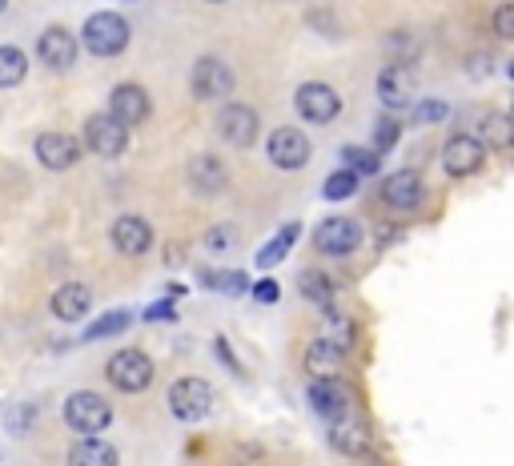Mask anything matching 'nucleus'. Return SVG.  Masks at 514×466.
Masks as SVG:
<instances>
[{"instance_id": "obj_1", "label": "nucleus", "mask_w": 514, "mask_h": 466, "mask_svg": "<svg viewBox=\"0 0 514 466\" xmlns=\"http://www.w3.org/2000/svg\"><path fill=\"white\" fill-rule=\"evenodd\" d=\"M61 414H65V426L73 434H81V438H97V434H105L113 426V406L101 394H93V390L69 394Z\"/></svg>"}, {"instance_id": "obj_2", "label": "nucleus", "mask_w": 514, "mask_h": 466, "mask_svg": "<svg viewBox=\"0 0 514 466\" xmlns=\"http://www.w3.org/2000/svg\"><path fill=\"white\" fill-rule=\"evenodd\" d=\"M81 45L93 53V57H121L129 49V21L121 13H93L85 21V33H81Z\"/></svg>"}, {"instance_id": "obj_3", "label": "nucleus", "mask_w": 514, "mask_h": 466, "mask_svg": "<svg viewBox=\"0 0 514 466\" xmlns=\"http://www.w3.org/2000/svg\"><path fill=\"white\" fill-rule=\"evenodd\" d=\"M105 378L121 390V394H141L153 382V358L145 350H117L105 366Z\"/></svg>"}, {"instance_id": "obj_4", "label": "nucleus", "mask_w": 514, "mask_h": 466, "mask_svg": "<svg viewBox=\"0 0 514 466\" xmlns=\"http://www.w3.org/2000/svg\"><path fill=\"white\" fill-rule=\"evenodd\" d=\"M294 109H298V117L310 121V125H330V121L342 117V97H338V89L326 85V81H306V85L294 93Z\"/></svg>"}, {"instance_id": "obj_5", "label": "nucleus", "mask_w": 514, "mask_h": 466, "mask_svg": "<svg viewBox=\"0 0 514 466\" xmlns=\"http://www.w3.org/2000/svg\"><path fill=\"white\" fill-rule=\"evenodd\" d=\"M169 410L177 422H201L213 410V386L205 378H177L169 386Z\"/></svg>"}, {"instance_id": "obj_6", "label": "nucleus", "mask_w": 514, "mask_h": 466, "mask_svg": "<svg viewBox=\"0 0 514 466\" xmlns=\"http://www.w3.org/2000/svg\"><path fill=\"white\" fill-rule=\"evenodd\" d=\"M85 149L97 153V157H121L129 149V129L113 117V113H93L85 121Z\"/></svg>"}, {"instance_id": "obj_7", "label": "nucleus", "mask_w": 514, "mask_h": 466, "mask_svg": "<svg viewBox=\"0 0 514 466\" xmlns=\"http://www.w3.org/2000/svg\"><path fill=\"white\" fill-rule=\"evenodd\" d=\"M217 133H221V141H229L233 149H249V145L257 141V133H262V117H257L249 105H241V101H229V105H221V113H217Z\"/></svg>"}, {"instance_id": "obj_8", "label": "nucleus", "mask_w": 514, "mask_h": 466, "mask_svg": "<svg viewBox=\"0 0 514 466\" xmlns=\"http://www.w3.org/2000/svg\"><path fill=\"white\" fill-rule=\"evenodd\" d=\"M189 89L197 101H225L233 93V69L217 57H201L189 73Z\"/></svg>"}, {"instance_id": "obj_9", "label": "nucleus", "mask_w": 514, "mask_h": 466, "mask_svg": "<svg viewBox=\"0 0 514 466\" xmlns=\"http://www.w3.org/2000/svg\"><path fill=\"white\" fill-rule=\"evenodd\" d=\"M314 246L322 254H330V258H346V254H354L362 246V225L354 217H326L318 225V233H314Z\"/></svg>"}, {"instance_id": "obj_10", "label": "nucleus", "mask_w": 514, "mask_h": 466, "mask_svg": "<svg viewBox=\"0 0 514 466\" xmlns=\"http://www.w3.org/2000/svg\"><path fill=\"white\" fill-rule=\"evenodd\" d=\"M77 37L69 33V29H61V25H49L41 37H37V57H41V65L49 69V73H69L73 65H77Z\"/></svg>"}, {"instance_id": "obj_11", "label": "nucleus", "mask_w": 514, "mask_h": 466, "mask_svg": "<svg viewBox=\"0 0 514 466\" xmlns=\"http://www.w3.org/2000/svg\"><path fill=\"white\" fill-rule=\"evenodd\" d=\"M266 153H270V161H274L278 169H286V173H298V169L310 161V137H306L302 129H290V125H282V129H274V133H270V141H266Z\"/></svg>"}, {"instance_id": "obj_12", "label": "nucleus", "mask_w": 514, "mask_h": 466, "mask_svg": "<svg viewBox=\"0 0 514 466\" xmlns=\"http://www.w3.org/2000/svg\"><path fill=\"white\" fill-rule=\"evenodd\" d=\"M482 161H486V149L470 133H454L442 145V169H446V177H474L482 169Z\"/></svg>"}, {"instance_id": "obj_13", "label": "nucleus", "mask_w": 514, "mask_h": 466, "mask_svg": "<svg viewBox=\"0 0 514 466\" xmlns=\"http://www.w3.org/2000/svg\"><path fill=\"white\" fill-rule=\"evenodd\" d=\"M310 406L322 414V418H346L350 414V406H354V386L350 382H342L338 374H330V378H314V386H310Z\"/></svg>"}, {"instance_id": "obj_14", "label": "nucleus", "mask_w": 514, "mask_h": 466, "mask_svg": "<svg viewBox=\"0 0 514 466\" xmlns=\"http://www.w3.org/2000/svg\"><path fill=\"white\" fill-rule=\"evenodd\" d=\"M109 238H113L117 254H125V258H141V254H149V250H153V225H149L145 217H137V213H125V217H117V221H113Z\"/></svg>"}, {"instance_id": "obj_15", "label": "nucleus", "mask_w": 514, "mask_h": 466, "mask_svg": "<svg viewBox=\"0 0 514 466\" xmlns=\"http://www.w3.org/2000/svg\"><path fill=\"white\" fill-rule=\"evenodd\" d=\"M109 113H113L125 129H133V125H141V121H149L153 101H149V93H145L141 85L125 81V85H117V89L109 93Z\"/></svg>"}, {"instance_id": "obj_16", "label": "nucleus", "mask_w": 514, "mask_h": 466, "mask_svg": "<svg viewBox=\"0 0 514 466\" xmlns=\"http://www.w3.org/2000/svg\"><path fill=\"white\" fill-rule=\"evenodd\" d=\"M422 197H426V185H422V177H418L414 169H398V173H390L386 185H382V201H386L390 209H398V213L418 209Z\"/></svg>"}, {"instance_id": "obj_17", "label": "nucleus", "mask_w": 514, "mask_h": 466, "mask_svg": "<svg viewBox=\"0 0 514 466\" xmlns=\"http://www.w3.org/2000/svg\"><path fill=\"white\" fill-rule=\"evenodd\" d=\"M77 157H81V141L77 137H69V133H41L37 137V161L45 169L65 173V169L77 165Z\"/></svg>"}, {"instance_id": "obj_18", "label": "nucleus", "mask_w": 514, "mask_h": 466, "mask_svg": "<svg viewBox=\"0 0 514 466\" xmlns=\"http://www.w3.org/2000/svg\"><path fill=\"white\" fill-rule=\"evenodd\" d=\"M330 446H334L338 454H346V458H358V454L370 450V426H366L362 418H354V414L334 418V426H330Z\"/></svg>"}, {"instance_id": "obj_19", "label": "nucleus", "mask_w": 514, "mask_h": 466, "mask_svg": "<svg viewBox=\"0 0 514 466\" xmlns=\"http://www.w3.org/2000/svg\"><path fill=\"white\" fill-rule=\"evenodd\" d=\"M89 306H93V290L81 286V282H65V286L49 298V310H53V318H61V322H81V318L89 314Z\"/></svg>"}, {"instance_id": "obj_20", "label": "nucleus", "mask_w": 514, "mask_h": 466, "mask_svg": "<svg viewBox=\"0 0 514 466\" xmlns=\"http://www.w3.org/2000/svg\"><path fill=\"white\" fill-rule=\"evenodd\" d=\"M346 366V346L338 342V338H314L310 346H306V370L314 374V378H330V374H338Z\"/></svg>"}, {"instance_id": "obj_21", "label": "nucleus", "mask_w": 514, "mask_h": 466, "mask_svg": "<svg viewBox=\"0 0 514 466\" xmlns=\"http://www.w3.org/2000/svg\"><path fill=\"white\" fill-rule=\"evenodd\" d=\"M189 185H193L197 193L213 197V193H221V189L229 185V173H225V165H221L213 153H197V157L189 161Z\"/></svg>"}, {"instance_id": "obj_22", "label": "nucleus", "mask_w": 514, "mask_h": 466, "mask_svg": "<svg viewBox=\"0 0 514 466\" xmlns=\"http://www.w3.org/2000/svg\"><path fill=\"white\" fill-rule=\"evenodd\" d=\"M378 97L386 101V109H406L410 105V77L402 65H386L378 73Z\"/></svg>"}, {"instance_id": "obj_23", "label": "nucleus", "mask_w": 514, "mask_h": 466, "mask_svg": "<svg viewBox=\"0 0 514 466\" xmlns=\"http://www.w3.org/2000/svg\"><path fill=\"white\" fill-rule=\"evenodd\" d=\"M117 450L101 438H77L69 446V466H117Z\"/></svg>"}, {"instance_id": "obj_24", "label": "nucleus", "mask_w": 514, "mask_h": 466, "mask_svg": "<svg viewBox=\"0 0 514 466\" xmlns=\"http://www.w3.org/2000/svg\"><path fill=\"white\" fill-rule=\"evenodd\" d=\"M482 149H514V117L510 113H486L482 117Z\"/></svg>"}, {"instance_id": "obj_25", "label": "nucleus", "mask_w": 514, "mask_h": 466, "mask_svg": "<svg viewBox=\"0 0 514 466\" xmlns=\"http://www.w3.org/2000/svg\"><path fill=\"white\" fill-rule=\"evenodd\" d=\"M29 77V57L17 45H0V89H17Z\"/></svg>"}, {"instance_id": "obj_26", "label": "nucleus", "mask_w": 514, "mask_h": 466, "mask_svg": "<svg viewBox=\"0 0 514 466\" xmlns=\"http://www.w3.org/2000/svg\"><path fill=\"white\" fill-rule=\"evenodd\" d=\"M298 290H302V298L314 302V306H330V302H334V282H330L322 270H306V274L298 278Z\"/></svg>"}, {"instance_id": "obj_27", "label": "nucleus", "mask_w": 514, "mask_h": 466, "mask_svg": "<svg viewBox=\"0 0 514 466\" xmlns=\"http://www.w3.org/2000/svg\"><path fill=\"white\" fill-rule=\"evenodd\" d=\"M298 233H302L298 225H286V229H278V238H274V242H270V246H266L262 254H257V266H266V270H270L274 262H282V258H286V254L294 250V242H298Z\"/></svg>"}, {"instance_id": "obj_28", "label": "nucleus", "mask_w": 514, "mask_h": 466, "mask_svg": "<svg viewBox=\"0 0 514 466\" xmlns=\"http://www.w3.org/2000/svg\"><path fill=\"white\" fill-rule=\"evenodd\" d=\"M33 426H37V402H17V406L5 410V430L9 434L25 438V434H33Z\"/></svg>"}, {"instance_id": "obj_29", "label": "nucleus", "mask_w": 514, "mask_h": 466, "mask_svg": "<svg viewBox=\"0 0 514 466\" xmlns=\"http://www.w3.org/2000/svg\"><path fill=\"white\" fill-rule=\"evenodd\" d=\"M358 173L354 169H338V173H330L326 177V185H322V193H326V201H346V197H354L358 193Z\"/></svg>"}, {"instance_id": "obj_30", "label": "nucleus", "mask_w": 514, "mask_h": 466, "mask_svg": "<svg viewBox=\"0 0 514 466\" xmlns=\"http://www.w3.org/2000/svg\"><path fill=\"white\" fill-rule=\"evenodd\" d=\"M125 326H129V310H113V314L97 318V322L85 330V342H97V338H113V334H121Z\"/></svg>"}, {"instance_id": "obj_31", "label": "nucleus", "mask_w": 514, "mask_h": 466, "mask_svg": "<svg viewBox=\"0 0 514 466\" xmlns=\"http://www.w3.org/2000/svg\"><path fill=\"white\" fill-rule=\"evenodd\" d=\"M342 161H346V169H354L358 177L378 173V153H366V149H346V153H342Z\"/></svg>"}, {"instance_id": "obj_32", "label": "nucleus", "mask_w": 514, "mask_h": 466, "mask_svg": "<svg viewBox=\"0 0 514 466\" xmlns=\"http://www.w3.org/2000/svg\"><path fill=\"white\" fill-rule=\"evenodd\" d=\"M386 49L394 53V65H406V61L418 53V45L410 41V33H390V37H386Z\"/></svg>"}, {"instance_id": "obj_33", "label": "nucleus", "mask_w": 514, "mask_h": 466, "mask_svg": "<svg viewBox=\"0 0 514 466\" xmlns=\"http://www.w3.org/2000/svg\"><path fill=\"white\" fill-rule=\"evenodd\" d=\"M446 113H450V105H446V101H434V97L414 105V121H418V125H434V121H442Z\"/></svg>"}, {"instance_id": "obj_34", "label": "nucleus", "mask_w": 514, "mask_h": 466, "mask_svg": "<svg viewBox=\"0 0 514 466\" xmlns=\"http://www.w3.org/2000/svg\"><path fill=\"white\" fill-rule=\"evenodd\" d=\"M398 145V121L394 117H382L378 129H374V153H386Z\"/></svg>"}, {"instance_id": "obj_35", "label": "nucleus", "mask_w": 514, "mask_h": 466, "mask_svg": "<svg viewBox=\"0 0 514 466\" xmlns=\"http://www.w3.org/2000/svg\"><path fill=\"white\" fill-rule=\"evenodd\" d=\"M205 246H209L213 254L233 250V246H237V238H233V225H213V229L205 233Z\"/></svg>"}, {"instance_id": "obj_36", "label": "nucleus", "mask_w": 514, "mask_h": 466, "mask_svg": "<svg viewBox=\"0 0 514 466\" xmlns=\"http://www.w3.org/2000/svg\"><path fill=\"white\" fill-rule=\"evenodd\" d=\"M494 33L502 41H514V0H506V5L494 9Z\"/></svg>"}, {"instance_id": "obj_37", "label": "nucleus", "mask_w": 514, "mask_h": 466, "mask_svg": "<svg viewBox=\"0 0 514 466\" xmlns=\"http://www.w3.org/2000/svg\"><path fill=\"white\" fill-rule=\"evenodd\" d=\"M278 294H282V290H278V282H257V286H253V298L262 302V306H274V302H278Z\"/></svg>"}, {"instance_id": "obj_38", "label": "nucleus", "mask_w": 514, "mask_h": 466, "mask_svg": "<svg viewBox=\"0 0 514 466\" xmlns=\"http://www.w3.org/2000/svg\"><path fill=\"white\" fill-rule=\"evenodd\" d=\"M209 286H217V290H229V294H237V290H245V278L241 274H221V278H205Z\"/></svg>"}, {"instance_id": "obj_39", "label": "nucleus", "mask_w": 514, "mask_h": 466, "mask_svg": "<svg viewBox=\"0 0 514 466\" xmlns=\"http://www.w3.org/2000/svg\"><path fill=\"white\" fill-rule=\"evenodd\" d=\"M490 65H494V61H490V53H474L466 69H470V77H474V81H482V77L490 73Z\"/></svg>"}, {"instance_id": "obj_40", "label": "nucleus", "mask_w": 514, "mask_h": 466, "mask_svg": "<svg viewBox=\"0 0 514 466\" xmlns=\"http://www.w3.org/2000/svg\"><path fill=\"white\" fill-rule=\"evenodd\" d=\"M145 318H149V322H157V318H173V306H169V302H157V306H149V310H145Z\"/></svg>"}, {"instance_id": "obj_41", "label": "nucleus", "mask_w": 514, "mask_h": 466, "mask_svg": "<svg viewBox=\"0 0 514 466\" xmlns=\"http://www.w3.org/2000/svg\"><path fill=\"white\" fill-rule=\"evenodd\" d=\"M506 77H510V81H514V61H510V65H506Z\"/></svg>"}, {"instance_id": "obj_42", "label": "nucleus", "mask_w": 514, "mask_h": 466, "mask_svg": "<svg viewBox=\"0 0 514 466\" xmlns=\"http://www.w3.org/2000/svg\"><path fill=\"white\" fill-rule=\"evenodd\" d=\"M5 9H9V0H0V13H5Z\"/></svg>"}, {"instance_id": "obj_43", "label": "nucleus", "mask_w": 514, "mask_h": 466, "mask_svg": "<svg viewBox=\"0 0 514 466\" xmlns=\"http://www.w3.org/2000/svg\"><path fill=\"white\" fill-rule=\"evenodd\" d=\"M209 5H225V0H209Z\"/></svg>"}, {"instance_id": "obj_44", "label": "nucleus", "mask_w": 514, "mask_h": 466, "mask_svg": "<svg viewBox=\"0 0 514 466\" xmlns=\"http://www.w3.org/2000/svg\"><path fill=\"white\" fill-rule=\"evenodd\" d=\"M510 117H514V113H510Z\"/></svg>"}]
</instances>
